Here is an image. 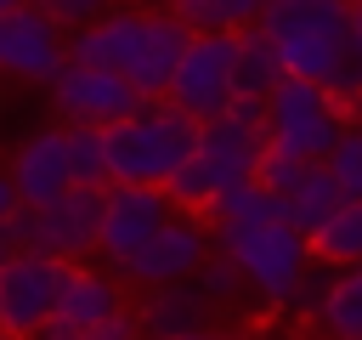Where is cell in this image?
Instances as JSON below:
<instances>
[{
	"label": "cell",
	"instance_id": "cell-1",
	"mask_svg": "<svg viewBox=\"0 0 362 340\" xmlns=\"http://www.w3.org/2000/svg\"><path fill=\"white\" fill-rule=\"evenodd\" d=\"M192 28L181 17H141V11H107L102 23L68 34V62H90V68H113L119 79H130L147 102L170 91V74L187 51Z\"/></svg>",
	"mask_w": 362,
	"mask_h": 340
},
{
	"label": "cell",
	"instance_id": "cell-2",
	"mask_svg": "<svg viewBox=\"0 0 362 340\" xmlns=\"http://www.w3.org/2000/svg\"><path fill=\"white\" fill-rule=\"evenodd\" d=\"M198 142V119H187L175 102L153 96L130 119L102 125V153H107V181L130 187H170V176L187 164Z\"/></svg>",
	"mask_w": 362,
	"mask_h": 340
},
{
	"label": "cell",
	"instance_id": "cell-3",
	"mask_svg": "<svg viewBox=\"0 0 362 340\" xmlns=\"http://www.w3.org/2000/svg\"><path fill=\"white\" fill-rule=\"evenodd\" d=\"M288 79L328 85L351 62V0H266L260 23Z\"/></svg>",
	"mask_w": 362,
	"mask_h": 340
},
{
	"label": "cell",
	"instance_id": "cell-4",
	"mask_svg": "<svg viewBox=\"0 0 362 340\" xmlns=\"http://www.w3.org/2000/svg\"><path fill=\"white\" fill-rule=\"evenodd\" d=\"M260 153H266V130H260V125H238V119L215 113V119H204V125H198V142H192L187 164L170 176V187H164V193L175 198V210L204 215L221 193H232V187L255 181Z\"/></svg>",
	"mask_w": 362,
	"mask_h": 340
},
{
	"label": "cell",
	"instance_id": "cell-5",
	"mask_svg": "<svg viewBox=\"0 0 362 340\" xmlns=\"http://www.w3.org/2000/svg\"><path fill=\"white\" fill-rule=\"evenodd\" d=\"M215 255L238 261L243 283L266 300V306H288L300 278L311 272V244L305 232H294L288 221H260V227H209Z\"/></svg>",
	"mask_w": 362,
	"mask_h": 340
},
{
	"label": "cell",
	"instance_id": "cell-6",
	"mask_svg": "<svg viewBox=\"0 0 362 340\" xmlns=\"http://www.w3.org/2000/svg\"><path fill=\"white\" fill-rule=\"evenodd\" d=\"M6 232L17 249L79 261L96 249V232H102V187H68L51 204H17L6 215Z\"/></svg>",
	"mask_w": 362,
	"mask_h": 340
},
{
	"label": "cell",
	"instance_id": "cell-7",
	"mask_svg": "<svg viewBox=\"0 0 362 340\" xmlns=\"http://www.w3.org/2000/svg\"><path fill=\"white\" fill-rule=\"evenodd\" d=\"M339 130H345V113L311 79H277V91L266 96V142L305 164H322Z\"/></svg>",
	"mask_w": 362,
	"mask_h": 340
},
{
	"label": "cell",
	"instance_id": "cell-8",
	"mask_svg": "<svg viewBox=\"0 0 362 340\" xmlns=\"http://www.w3.org/2000/svg\"><path fill=\"white\" fill-rule=\"evenodd\" d=\"M74 261L40 255V249H11L0 261V334L6 340H34L57 317V295Z\"/></svg>",
	"mask_w": 362,
	"mask_h": 340
},
{
	"label": "cell",
	"instance_id": "cell-9",
	"mask_svg": "<svg viewBox=\"0 0 362 340\" xmlns=\"http://www.w3.org/2000/svg\"><path fill=\"white\" fill-rule=\"evenodd\" d=\"M232 68H238V34H192L175 74H170V91L164 102H175L187 119H215L226 113V102L238 96L232 85Z\"/></svg>",
	"mask_w": 362,
	"mask_h": 340
},
{
	"label": "cell",
	"instance_id": "cell-10",
	"mask_svg": "<svg viewBox=\"0 0 362 340\" xmlns=\"http://www.w3.org/2000/svg\"><path fill=\"white\" fill-rule=\"evenodd\" d=\"M175 215V198L164 187H130V181H107L102 187V232H96V249L124 266L164 221Z\"/></svg>",
	"mask_w": 362,
	"mask_h": 340
},
{
	"label": "cell",
	"instance_id": "cell-11",
	"mask_svg": "<svg viewBox=\"0 0 362 340\" xmlns=\"http://www.w3.org/2000/svg\"><path fill=\"white\" fill-rule=\"evenodd\" d=\"M51 96L68 125H96V130L130 119L147 102L130 79H119L113 68H90V62H62V74L51 79Z\"/></svg>",
	"mask_w": 362,
	"mask_h": 340
},
{
	"label": "cell",
	"instance_id": "cell-12",
	"mask_svg": "<svg viewBox=\"0 0 362 340\" xmlns=\"http://www.w3.org/2000/svg\"><path fill=\"white\" fill-rule=\"evenodd\" d=\"M209 227L198 221V215H187V210H175L119 272L124 278H136V283H147V289H158V283H187V278H198V266L209 261Z\"/></svg>",
	"mask_w": 362,
	"mask_h": 340
},
{
	"label": "cell",
	"instance_id": "cell-13",
	"mask_svg": "<svg viewBox=\"0 0 362 340\" xmlns=\"http://www.w3.org/2000/svg\"><path fill=\"white\" fill-rule=\"evenodd\" d=\"M68 62V40L62 23H51L34 0L17 11H0V74L17 79H57Z\"/></svg>",
	"mask_w": 362,
	"mask_h": 340
},
{
	"label": "cell",
	"instance_id": "cell-14",
	"mask_svg": "<svg viewBox=\"0 0 362 340\" xmlns=\"http://www.w3.org/2000/svg\"><path fill=\"white\" fill-rule=\"evenodd\" d=\"M11 187H17V204H51L74 187V170H68V130H40L17 147L11 159Z\"/></svg>",
	"mask_w": 362,
	"mask_h": 340
},
{
	"label": "cell",
	"instance_id": "cell-15",
	"mask_svg": "<svg viewBox=\"0 0 362 340\" xmlns=\"http://www.w3.org/2000/svg\"><path fill=\"white\" fill-rule=\"evenodd\" d=\"M119 312H124V295H119V283H113L107 272H96V266H68L51 323H62V329H102V323H113Z\"/></svg>",
	"mask_w": 362,
	"mask_h": 340
},
{
	"label": "cell",
	"instance_id": "cell-16",
	"mask_svg": "<svg viewBox=\"0 0 362 340\" xmlns=\"http://www.w3.org/2000/svg\"><path fill=\"white\" fill-rule=\"evenodd\" d=\"M136 329L153 334V340H187V334L209 329V300L198 295L192 278L187 283H158V289H147Z\"/></svg>",
	"mask_w": 362,
	"mask_h": 340
},
{
	"label": "cell",
	"instance_id": "cell-17",
	"mask_svg": "<svg viewBox=\"0 0 362 340\" xmlns=\"http://www.w3.org/2000/svg\"><path fill=\"white\" fill-rule=\"evenodd\" d=\"M317 329L328 340H362V261L356 266H339L317 300Z\"/></svg>",
	"mask_w": 362,
	"mask_h": 340
},
{
	"label": "cell",
	"instance_id": "cell-18",
	"mask_svg": "<svg viewBox=\"0 0 362 340\" xmlns=\"http://www.w3.org/2000/svg\"><path fill=\"white\" fill-rule=\"evenodd\" d=\"M277 79H288V74H283V57H277L272 34L266 28H243L238 34V68H232L238 96H272Z\"/></svg>",
	"mask_w": 362,
	"mask_h": 340
},
{
	"label": "cell",
	"instance_id": "cell-19",
	"mask_svg": "<svg viewBox=\"0 0 362 340\" xmlns=\"http://www.w3.org/2000/svg\"><path fill=\"white\" fill-rule=\"evenodd\" d=\"M305 244H311L317 266H356L362 261V198H345Z\"/></svg>",
	"mask_w": 362,
	"mask_h": 340
},
{
	"label": "cell",
	"instance_id": "cell-20",
	"mask_svg": "<svg viewBox=\"0 0 362 340\" xmlns=\"http://www.w3.org/2000/svg\"><path fill=\"white\" fill-rule=\"evenodd\" d=\"M339 204H345V193L334 187V176H328L322 164H311V170H305V181L283 198V221H288L294 232H305V238H311V232H317Z\"/></svg>",
	"mask_w": 362,
	"mask_h": 340
},
{
	"label": "cell",
	"instance_id": "cell-21",
	"mask_svg": "<svg viewBox=\"0 0 362 340\" xmlns=\"http://www.w3.org/2000/svg\"><path fill=\"white\" fill-rule=\"evenodd\" d=\"M266 0H175V17L192 34H243L255 28Z\"/></svg>",
	"mask_w": 362,
	"mask_h": 340
},
{
	"label": "cell",
	"instance_id": "cell-22",
	"mask_svg": "<svg viewBox=\"0 0 362 340\" xmlns=\"http://www.w3.org/2000/svg\"><path fill=\"white\" fill-rule=\"evenodd\" d=\"M204 215H209V227H260V221H283V198L266 193L260 181H243V187L221 193Z\"/></svg>",
	"mask_w": 362,
	"mask_h": 340
},
{
	"label": "cell",
	"instance_id": "cell-23",
	"mask_svg": "<svg viewBox=\"0 0 362 340\" xmlns=\"http://www.w3.org/2000/svg\"><path fill=\"white\" fill-rule=\"evenodd\" d=\"M68 170L74 187H107V153L96 125H68Z\"/></svg>",
	"mask_w": 362,
	"mask_h": 340
},
{
	"label": "cell",
	"instance_id": "cell-24",
	"mask_svg": "<svg viewBox=\"0 0 362 340\" xmlns=\"http://www.w3.org/2000/svg\"><path fill=\"white\" fill-rule=\"evenodd\" d=\"M322 170L334 176V187H339L345 198H362V125H345V130H339V142L328 147Z\"/></svg>",
	"mask_w": 362,
	"mask_h": 340
},
{
	"label": "cell",
	"instance_id": "cell-25",
	"mask_svg": "<svg viewBox=\"0 0 362 340\" xmlns=\"http://www.w3.org/2000/svg\"><path fill=\"white\" fill-rule=\"evenodd\" d=\"M305 159H294V153H283V147H272L266 142V153H260V164H255V181L266 187V193H277V198H288L300 181H305Z\"/></svg>",
	"mask_w": 362,
	"mask_h": 340
},
{
	"label": "cell",
	"instance_id": "cell-26",
	"mask_svg": "<svg viewBox=\"0 0 362 340\" xmlns=\"http://www.w3.org/2000/svg\"><path fill=\"white\" fill-rule=\"evenodd\" d=\"M243 289V272H238V261H226V255H209L204 266H198V295L215 306V300H232Z\"/></svg>",
	"mask_w": 362,
	"mask_h": 340
},
{
	"label": "cell",
	"instance_id": "cell-27",
	"mask_svg": "<svg viewBox=\"0 0 362 340\" xmlns=\"http://www.w3.org/2000/svg\"><path fill=\"white\" fill-rule=\"evenodd\" d=\"M34 6L62 28H90V23H102L113 11V0H34Z\"/></svg>",
	"mask_w": 362,
	"mask_h": 340
},
{
	"label": "cell",
	"instance_id": "cell-28",
	"mask_svg": "<svg viewBox=\"0 0 362 340\" xmlns=\"http://www.w3.org/2000/svg\"><path fill=\"white\" fill-rule=\"evenodd\" d=\"M130 334H136V317L119 312V317L102 323V329H62V323H45L34 340H130Z\"/></svg>",
	"mask_w": 362,
	"mask_h": 340
},
{
	"label": "cell",
	"instance_id": "cell-29",
	"mask_svg": "<svg viewBox=\"0 0 362 340\" xmlns=\"http://www.w3.org/2000/svg\"><path fill=\"white\" fill-rule=\"evenodd\" d=\"M351 68L362 74V6H351Z\"/></svg>",
	"mask_w": 362,
	"mask_h": 340
},
{
	"label": "cell",
	"instance_id": "cell-30",
	"mask_svg": "<svg viewBox=\"0 0 362 340\" xmlns=\"http://www.w3.org/2000/svg\"><path fill=\"white\" fill-rule=\"evenodd\" d=\"M11 210H17V187H11V176L0 170V221H6Z\"/></svg>",
	"mask_w": 362,
	"mask_h": 340
},
{
	"label": "cell",
	"instance_id": "cell-31",
	"mask_svg": "<svg viewBox=\"0 0 362 340\" xmlns=\"http://www.w3.org/2000/svg\"><path fill=\"white\" fill-rule=\"evenodd\" d=\"M187 340H249V334H226V329H198V334H187Z\"/></svg>",
	"mask_w": 362,
	"mask_h": 340
},
{
	"label": "cell",
	"instance_id": "cell-32",
	"mask_svg": "<svg viewBox=\"0 0 362 340\" xmlns=\"http://www.w3.org/2000/svg\"><path fill=\"white\" fill-rule=\"evenodd\" d=\"M11 249H17V244H11V232H6V221H0V261H6Z\"/></svg>",
	"mask_w": 362,
	"mask_h": 340
},
{
	"label": "cell",
	"instance_id": "cell-33",
	"mask_svg": "<svg viewBox=\"0 0 362 340\" xmlns=\"http://www.w3.org/2000/svg\"><path fill=\"white\" fill-rule=\"evenodd\" d=\"M17 6H28V0H0V11H17Z\"/></svg>",
	"mask_w": 362,
	"mask_h": 340
},
{
	"label": "cell",
	"instance_id": "cell-34",
	"mask_svg": "<svg viewBox=\"0 0 362 340\" xmlns=\"http://www.w3.org/2000/svg\"><path fill=\"white\" fill-rule=\"evenodd\" d=\"M130 340H153V334H141V329H136V334H130Z\"/></svg>",
	"mask_w": 362,
	"mask_h": 340
},
{
	"label": "cell",
	"instance_id": "cell-35",
	"mask_svg": "<svg viewBox=\"0 0 362 340\" xmlns=\"http://www.w3.org/2000/svg\"><path fill=\"white\" fill-rule=\"evenodd\" d=\"M351 6H362V0H351Z\"/></svg>",
	"mask_w": 362,
	"mask_h": 340
}]
</instances>
